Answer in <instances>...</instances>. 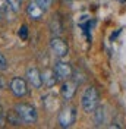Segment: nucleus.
Instances as JSON below:
<instances>
[{
  "label": "nucleus",
  "instance_id": "6ab92c4d",
  "mask_svg": "<svg viewBox=\"0 0 126 129\" xmlns=\"http://www.w3.org/2000/svg\"><path fill=\"white\" fill-rule=\"evenodd\" d=\"M5 123H6V113H5V110L0 106V128H3Z\"/></svg>",
  "mask_w": 126,
  "mask_h": 129
},
{
  "label": "nucleus",
  "instance_id": "7ed1b4c3",
  "mask_svg": "<svg viewBox=\"0 0 126 129\" xmlns=\"http://www.w3.org/2000/svg\"><path fill=\"white\" fill-rule=\"evenodd\" d=\"M57 122L60 128H71L76 122V109L73 106H65L57 114Z\"/></svg>",
  "mask_w": 126,
  "mask_h": 129
},
{
  "label": "nucleus",
  "instance_id": "2eb2a0df",
  "mask_svg": "<svg viewBox=\"0 0 126 129\" xmlns=\"http://www.w3.org/2000/svg\"><path fill=\"white\" fill-rule=\"evenodd\" d=\"M18 35H19V38L22 41L28 40V26H26V25H22L21 29H19V32H18Z\"/></svg>",
  "mask_w": 126,
  "mask_h": 129
},
{
  "label": "nucleus",
  "instance_id": "20e7f679",
  "mask_svg": "<svg viewBox=\"0 0 126 129\" xmlns=\"http://www.w3.org/2000/svg\"><path fill=\"white\" fill-rule=\"evenodd\" d=\"M50 50L59 59H62V57L69 54V46H68V43L63 40V38L57 37V35H53L51 37V40H50Z\"/></svg>",
  "mask_w": 126,
  "mask_h": 129
},
{
  "label": "nucleus",
  "instance_id": "aec40b11",
  "mask_svg": "<svg viewBox=\"0 0 126 129\" xmlns=\"http://www.w3.org/2000/svg\"><path fill=\"white\" fill-rule=\"evenodd\" d=\"M0 15H2V13H0Z\"/></svg>",
  "mask_w": 126,
  "mask_h": 129
},
{
  "label": "nucleus",
  "instance_id": "9b49d317",
  "mask_svg": "<svg viewBox=\"0 0 126 129\" xmlns=\"http://www.w3.org/2000/svg\"><path fill=\"white\" fill-rule=\"evenodd\" d=\"M48 28H50V31H51L53 35H59V34H62L63 25H62L60 18H59V16H53V19H51L50 24H48Z\"/></svg>",
  "mask_w": 126,
  "mask_h": 129
},
{
  "label": "nucleus",
  "instance_id": "4468645a",
  "mask_svg": "<svg viewBox=\"0 0 126 129\" xmlns=\"http://www.w3.org/2000/svg\"><path fill=\"white\" fill-rule=\"evenodd\" d=\"M21 2H22V0H8L12 12H19V10H21Z\"/></svg>",
  "mask_w": 126,
  "mask_h": 129
},
{
  "label": "nucleus",
  "instance_id": "f03ea898",
  "mask_svg": "<svg viewBox=\"0 0 126 129\" xmlns=\"http://www.w3.org/2000/svg\"><path fill=\"white\" fill-rule=\"evenodd\" d=\"M15 110L21 116V119H22V122H24L25 125H34L37 122V119H38V114H37L35 107L28 104V103H19V104H16Z\"/></svg>",
  "mask_w": 126,
  "mask_h": 129
},
{
  "label": "nucleus",
  "instance_id": "1a4fd4ad",
  "mask_svg": "<svg viewBox=\"0 0 126 129\" xmlns=\"http://www.w3.org/2000/svg\"><path fill=\"white\" fill-rule=\"evenodd\" d=\"M76 92V82H72V81L66 79L62 84V88H60V94L65 100H72L73 95Z\"/></svg>",
  "mask_w": 126,
  "mask_h": 129
},
{
  "label": "nucleus",
  "instance_id": "a211bd4d",
  "mask_svg": "<svg viewBox=\"0 0 126 129\" xmlns=\"http://www.w3.org/2000/svg\"><path fill=\"white\" fill-rule=\"evenodd\" d=\"M8 69V60L3 54H0V71H6Z\"/></svg>",
  "mask_w": 126,
  "mask_h": 129
},
{
  "label": "nucleus",
  "instance_id": "39448f33",
  "mask_svg": "<svg viewBox=\"0 0 126 129\" xmlns=\"http://www.w3.org/2000/svg\"><path fill=\"white\" fill-rule=\"evenodd\" d=\"M9 89L12 91V94L15 97H24L28 94V84H26V81L24 78H19V76H16L13 79L10 81V84H9Z\"/></svg>",
  "mask_w": 126,
  "mask_h": 129
},
{
  "label": "nucleus",
  "instance_id": "423d86ee",
  "mask_svg": "<svg viewBox=\"0 0 126 129\" xmlns=\"http://www.w3.org/2000/svg\"><path fill=\"white\" fill-rule=\"evenodd\" d=\"M54 72L57 79L66 81V79H71L73 76V69H72L71 64L66 63V62H57L54 64Z\"/></svg>",
  "mask_w": 126,
  "mask_h": 129
},
{
  "label": "nucleus",
  "instance_id": "ddd939ff",
  "mask_svg": "<svg viewBox=\"0 0 126 129\" xmlns=\"http://www.w3.org/2000/svg\"><path fill=\"white\" fill-rule=\"evenodd\" d=\"M95 125L97 126H100V125H103L104 122H106V112H104V109L103 107H98L97 110H95Z\"/></svg>",
  "mask_w": 126,
  "mask_h": 129
},
{
  "label": "nucleus",
  "instance_id": "f8f14e48",
  "mask_svg": "<svg viewBox=\"0 0 126 129\" xmlns=\"http://www.w3.org/2000/svg\"><path fill=\"white\" fill-rule=\"evenodd\" d=\"M6 122H8L9 125H12V126H19V125L24 123L22 119H21V116L18 114V112H16L15 109L8 112V114H6Z\"/></svg>",
  "mask_w": 126,
  "mask_h": 129
},
{
  "label": "nucleus",
  "instance_id": "dca6fc26",
  "mask_svg": "<svg viewBox=\"0 0 126 129\" xmlns=\"http://www.w3.org/2000/svg\"><path fill=\"white\" fill-rule=\"evenodd\" d=\"M9 10H12V9H10V6H9L8 0H0V13L5 15V13H8Z\"/></svg>",
  "mask_w": 126,
  "mask_h": 129
},
{
  "label": "nucleus",
  "instance_id": "0eeeda50",
  "mask_svg": "<svg viewBox=\"0 0 126 129\" xmlns=\"http://www.w3.org/2000/svg\"><path fill=\"white\" fill-rule=\"evenodd\" d=\"M26 81L32 88H41L43 84V75L37 68H29L26 69Z\"/></svg>",
  "mask_w": 126,
  "mask_h": 129
},
{
  "label": "nucleus",
  "instance_id": "6e6552de",
  "mask_svg": "<svg viewBox=\"0 0 126 129\" xmlns=\"http://www.w3.org/2000/svg\"><path fill=\"white\" fill-rule=\"evenodd\" d=\"M44 12H46V10L41 8L35 0H34V2H29L28 6H26V15L29 16L32 21H40V19L43 18V15H44Z\"/></svg>",
  "mask_w": 126,
  "mask_h": 129
},
{
  "label": "nucleus",
  "instance_id": "f257e3e1",
  "mask_svg": "<svg viewBox=\"0 0 126 129\" xmlns=\"http://www.w3.org/2000/svg\"><path fill=\"white\" fill-rule=\"evenodd\" d=\"M81 106H82L84 112L94 113L100 107V92H98V89L92 85L84 89V92L81 95Z\"/></svg>",
  "mask_w": 126,
  "mask_h": 129
},
{
  "label": "nucleus",
  "instance_id": "9d476101",
  "mask_svg": "<svg viewBox=\"0 0 126 129\" xmlns=\"http://www.w3.org/2000/svg\"><path fill=\"white\" fill-rule=\"evenodd\" d=\"M41 75H43V84L46 87H53L57 82V76H56L54 69H46V71L41 72Z\"/></svg>",
  "mask_w": 126,
  "mask_h": 129
},
{
  "label": "nucleus",
  "instance_id": "f3484780",
  "mask_svg": "<svg viewBox=\"0 0 126 129\" xmlns=\"http://www.w3.org/2000/svg\"><path fill=\"white\" fill-rule=\"evenodd\" d=\"M37 3H38L41 8L44 9V10H47V9H50V6L53 5V0H35Z\"/></svg>",
  "mask_w": 126,
  "mask_h": 129
}]
</instances>
